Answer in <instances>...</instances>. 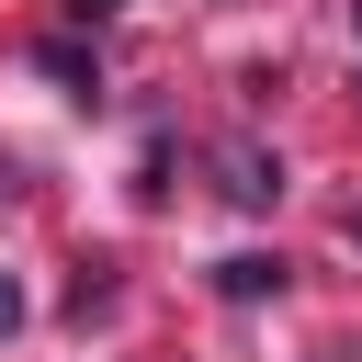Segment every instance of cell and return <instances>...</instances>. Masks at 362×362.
<instances>
[{
    "mask_svg": "<svg viewBox=\"0 0 362 362\" xmlns=\"http://www.w3.org/2000/svg\"><path fill=\"white\" fill-rule=\"evenodd\" d=\"M11 328H23V283L0 272V339H11Z\"/></svg>",
    "mask_w": 362,
    "mask_h": 362,
    "instance_id": "3",
    "label": "cell"
},
{
    "mask_svg": "<svg viewBox=\"0 0 362 362\" xmlns=\"http://www.w3.org/2000/svg\"><path fill=\"white\" fill-rule=\"evenodd\" d=\"M215 283H226V294H238V305H249V294H283V260H226V272H215Z\"/></svg>",
    "mask_w": 362,
    "mask_h": 362,
    "instance_id": "2",
    "label": "cell"
},
{
    "mask_svg": "<svg viewBox=\"0 0 362 362\" xmlns=\"http://www.w3.org/2000/svg\"><path fill=\"white\" fill-rule=\"evenodd\" d=\"M68 11H79V23H102V11H113V0H68Z\"/></svg>",
    "mask_w": 362,
    "mask_h": 362,
    "instance_id": "4",
    "label": "cell"
},
{
    "mask_svg": "<svg viewBox=\"0 0 362 362\" xmlns=\"http://www.w3.org/2000/svg\"><path fill=\"white\" fill-rule=\"evenodd\" d=\"M226 192H238V204H272V192H283V170H272L260 147H226Z\"/></svg>",
    "mask_w": 362,
    "mask_h": 362,
    "instance_id": "1",
    "label": "cell"
}]
</instances>
